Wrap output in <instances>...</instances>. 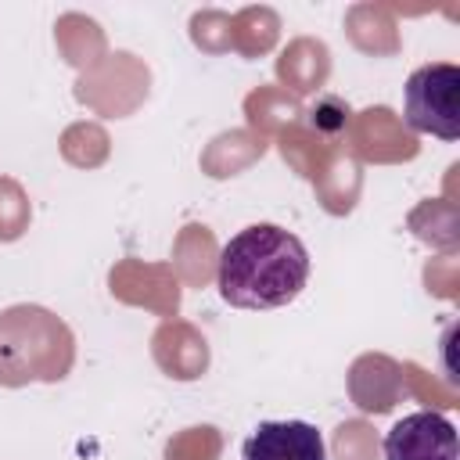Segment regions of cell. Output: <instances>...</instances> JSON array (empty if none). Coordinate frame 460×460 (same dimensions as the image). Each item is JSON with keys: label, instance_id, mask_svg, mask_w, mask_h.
Returning a JSON list of instances; mask_svg holds the SVG:
<instances>
[{"label": "cell", "instance_id": "6da1fadb", "mask_svg": "<svg viewBox=\"0 0 460 460\" xmlns=\"http://www.w3.org/2000/svg\"><path fill=\"white\" fill-rule=\"evenodd\" d=\"M305 280L309 252L277 223H252L219 252L216 288L234 309H280L302 295Z\"/></svg>", "mask_w": 460, "mask_h": 460}, {"label": "cell", "instance_id": "7a4b0ae2", "mask_svg": "<svg viewBox=\"0 0 460 460\" xmlns=\"http://www.w3.org/2000/svg\"><path fill=\"white\" fill-rule=\"evenodd\" d=\"M406 122L438 140L460 137V68L449 61L420 65L406 79Z\"/></svg>", "mask_w": 460, "mask_h": 460}, {"label": "cell", "instance_id": "3957f363", "mask_svg": "<svg viewBox=\"0 0 460 460\" xmlns=\"http://www.w3.org/2000/svg\"><path fill=\"white\" fill-rule=\"evenodd\" d=\"M385 460H456V428L435 410H417L385 435Z\"/></svg>", "mask_w": 460, "mask_h": 460}, {"label": "cell", "instance_id": "277c9868", "mask_svg": "<svg viewBox=\"0 0 460 460\" xmlns=\"http://www.w3.org/2000/svg\"><path fill=\"white\" fill-rule=\"evenodd\" d=\"M241 460H327V449L309 420H262L244 438Z\"/></svg>", "mask_w": 460, "mask_h": 460}]
</instances>
